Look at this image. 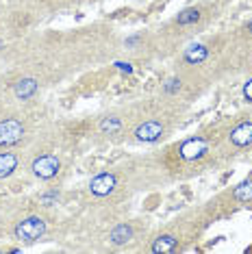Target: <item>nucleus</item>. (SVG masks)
I'll return each instance as SVG.
<instances>
[{"mask_svg":"<svg viewBox=\"0 0 252 254\" xmlns=\"http://www.w3.org/2000/svg\"><path fill=\"white\" fill-rule=\"evenodd\" d=\"M172 152L181 165H198L211 157V141L204 135H191L176 143Z\"/></svg>","mask_w":252,"mask_h":254,"instance_id":"nucleus-1","label":"nucleus"},{"mask_svg":"<svg viewBox=\"0 0 252 254\" xmlns=\"http://www.w3.org/2000/svg\"><path fill=\"white\" fill-rule=\"evenodd\" d=\"M130 135H133V141H137V143H157L168 135V120L161 118V115L141 118L139 122L133 126Z\"/></svg>","mask_w":252,"mask_h":254,"instance_id":"nucleus-2","label":"nucleus"},{"mask_svg":"<svg viewBox=\"0 0 252 254\" xmlns=\"http://www.w3.org/2000/svg\"><path fill=\"white\" fill-rule=\"evenodd\" d=\"M46 230H48V224H46V219L42 215H28L15 224L13 235L22 244H35V241H39L46 235Z\"/></svg>","mask_w":252,"mask_h":254,"instance_id":"nucleus-3","label":"nucleus"},{"mask_svg":"<svg viewBox=\"0 0 252 254\" xmlns=\"http://www.w3.org/2000/svg\"><path fill=\"white\" fill-rule=\"evenodd\" d=\"M61 167H63L61 157L55 152H42L31 161V172L39 181H53V178L61 174Z\"/></svg>","mask_w":252,"mask_h":254,"instance_id":"nucleus-4","label":"nucleus"},{"mask_svg":"<svg viewBox=\"0 0 252 254\" xmlns=\"http://www.w3.org/2000/svg\"><path fill=\"white\" fill-rule=\"evenodd\" d=\"M226 143L233 150L252 148V120H239L226 130Z\"/></svg>","mask_w":252,"mask_h":254,"instance_id":"nucleus-5","label":"nucleus"},{"mask_svg":"<svg viewBox=\"0 0 252 254\" xmlns=\"http://www.w3.org/2000/svg\"><path fill=\"white\" fill-rule=\"evenodd\" d=\"M26 135V124L20 118H4L0 120V148H11L20 143Z\"/></svg>","mask_w":252,"mask_h":254,"instance_id":"nucleus-6","label":"nucleus"},{"mask_svg":"<svg viewBox=\"0 0 252 254\" xmlns=\"http://www.w3.org/2000/svg\"><path fill=\"white\" fill-rule=\"evenodd\" d=\"M120 187V178L116 172H100L89 181V193L96 195V198H107V195H113Z\"/></svg>","mask_w":252,"mask_h":254,"instance_id":"nucleus-7","label":"nucleus"},{"mask_svg":"<svg viewBox=\"0 0 252 254\" xmlns=\"http://www.w3.org/2000/svg\"><path fill=\"white\" fill-rule=\"evenodd\" d=\"M224 198V204L228 206H246L252 202V176L244 178L242 183H237L233 189L222 195Z\"/></svg>","mask_w":252,"mask_h":254,"instance_id":"nucleus-8","label":"nucleus"},{"mask_svg":"<svg viewBox=\"0 0 252 254\" xmlns=\"http://www.w3.org/2000/svg\"><path fill=\"white\" fill-rule=\"evenodd\" d=\"M204 7H200V4H193V7H185L181 9L179 13L174 15V20H172V24L176 28H196L204 22Z\"/></svg>","mask_w":252,"mask_h":254,"instance_id":"nucleus-9","label":"nucleus"},{"mask_svg":"<svg viewBox=\"0 0 252 254\" xmlns=\"http://www.w3.org/2000/svg\"><path fill=\"white\" fill-rule=\"evenodd\" d=\"M209 57H211V46L204 44V42H196V44H191L185 48L181 61H183V65H187V67H196V65L207 63Z\"/></svg>","mask_w":252,"mask_h":254,"instance_id":"nucleus-10","label":"nucleus"},{"mask_svg":"<svg viewBox=\"0 0 252 254\" xmlns=\"http://www.w3.org/2000/svg\"><path fill=\"white\" fill-rule=\"evenodd\" d=\"M98 130L105 137H118L126 130V120L120 113H107L98 120Z\"/></svg>","mask_w":252,"mask_h":254,"instance_id":"nucleus-11","label":"nucleus"},{"mask_svg":"<svg viewBox=\"0 0 252 254\" xmlns=\"http://www.w3.org/2000/svg\"><path fill=\"white\" fill-rule=\"evenodd\" d=\"M179 248H181L179 235H174V233H159L150 241V248H148V250L154 252V254H172V252H179Z\"/></svg>","mask_w":252,"mask_h":254,"instance_id":"nucleus-12","label":"nucleus"},{"mask_svg":"<svg viewBox=\"0 0 252 254\" xmlns=\"http://www.w3.org/2000/svg\"><path fill=\"white\" fill-rule=\"evenodd\" d=\"M109 244L111 246H116V248H124V246H128L130 241L135 239V226L133 224H128V222H122V224H118V226H113L111 230H109Z\"/></svg>","mask_w":252,"mask_h":254,"instance_id":"nucleus-13","label":"nucleus"},{"mask_svg":"<svg viewBox=\"0 0 252 254\" xmlns=\"http://www.w3.org/2000/svg\"><path fill=\"white\" fill-rule=\"evenodd\" d=\"M37 91H39V80L33 76H24L13 85V96L18 98V100H31Z\"/></svg>","mask_w":252,"mask_h":254,"instance_id":"nucleus-14","label":"nucleus"},{"mask_svg":"<svg viewBox=\"0 0 252 254\" xmlns=\"http://www.w3.org/2000/svg\"><path fill=\"white\" fill-rule=\"evenodd\" d=\"M18 165H20V157L15 152H9V150L0 152V181L13 176L15 170H18Z\"/></svg>","mask_w":252,"mask_h":254,"instance_id":"nucleus-15","label":"nucleus"},{"mask_svg":"<svg viewBox=\"0 0 252 254\" xmlns=\"http://www.w3.org/2000/svg\"><path fill=\"white\" fill-rule=\"evenodd\" d=\"M242 98L248 102V105H252V74L246 78V83H244V87H242Z\"/></svg>","mask_w":252,"mask_h":254,"instance_id":"nucleus-16","label":"nucleus"},{"mask_svg":"<svg viewBox=\"0 0 252 254\" xmlns=\"http://www.w3.org/2000/svg\"><path fill=\"white\" fill-rule=\"evenodd\" d=\"M239 35H242V39H244V42L252 44V18H250L248 22H244V26L239 28Z\"/></svg>","mask_w":252,"mask_h":254,"instance_id":"nucleus-17","label":"nucleus"},{"mask_svg":"<svg viewBox=\"0 0 252 254\" xmlns=\"http://www.w3.org/2000/svg\"><path fill=\"white\" fill-rule=\"evenodd\" d=\"M57 200H59V193L57 191H48V193L39 195V202H42L44 206H53V204H57Z\"/></svg>","mask_w":252,"mask_h":254,"instance_id":"nucleus-18","label":"nucleus"},{"mask_svg":"<svg viewBox=\"0 0 252 254\" xmlns=\"http://www.w3.org/2000/svg\"><path fill=\"white\" fill-rule=\"evenodd\" d=\"M250 70H252V65H250Z\"/></svg>","mask_w":252,"mask_h":254,"instance_id":"nucleus-19","label":"nucleus"}]
</instances>
